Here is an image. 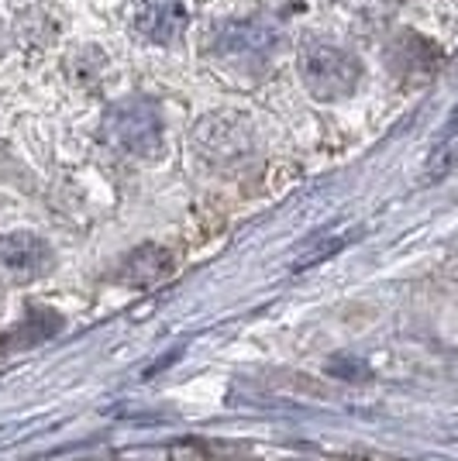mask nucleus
<instances>
[{
	"mask_svg": "<svg viewBox=\"0 0 458 461\" xmlns=\"http://www.w3.org/2000/svg\"><path fill=\"white\" fill-rule=\"evenodd\" d=\"M104 138L117 152L134 155V158H152L162 149V121H159L152 104L124 100V104L111 107L104 117Z\"/></svg>",
	"mask_w": 458,
	"mask_h": 461,
	"instance_id": "nucleus-1",
	"label": "nucleus"
},
{
	"mask_svg": "<svg viewBox=\"0 0 458 461\" xmlns=\"http://www.w3.org/2000/svg\"><path fill=\"white\" fill-rule=\"evenodd\" d=\"M300 77H304V86L310 90V96H317V100H342V96L355 94L362 69H359L355 56H348L344 49L310 45L300 56Z\"/></svg>",
	"mask_w": 458,
	"mask_h": 461,
	"instance_id": "nucleus-2",
	"label": "nucleus"
},
{
	"mask_svg": "<svg viewBox=\"0 0 458 461\" xmlns=\"http://www.w3.org/2000/svg\"><path fill=\"white\" fill-rule=\"evenodd\" d=\"M272 49H276V28L269 21H234L214 35V59H221L224 66H242V69L266 66Z\"/></svg>",
	"mask_w": 458,
	"mask_h": 461,
	"instance_id": "nucleus-3",
	"label": "nucleus"
},
{
	"mask_svg": "<svg viewBox=\"0 0 458 461\" xmlns=\"http://www.w3.org/2000/svg\"><path fill=\"white\" fill-rule=\"evenodd\" d=\"M187 24V0H132V28L145 41L166 45Z\"/></svg>",
	"mask_w": 458,
	"mask_h": 461,
	"instance_id": "nucleus-4",
	"label": "nucleus"
},
{
	"mask_svg": "<svg viewBox=\"0 0 458 461\" xmlns=\"http://www.w3.org/2000/svg\"><path fill=\"white\" fill-rule=\"evenodd\" d=\"M0 266L14 276L32 279L52 266V249L32 230H14V234L0 238Z\"/></svg>",
	"mask_w": 458,
	"mask_h": 461,
	"instance_id": "nucleus-5",
	"label": "nucleus"
},
{
	"mask_svg": "<svg viewBox=\"0 0 458 461\" xmlns=\"http://www.w3.org/2000/svg\"><path fill=\"white\" fill-rule=\"evenodd\" d=\"M197 141L200 149H207L210 155H238L249 145V128L242 117L231 114H210L200 128H197Z\"/></svg>",
	"mask_w": 458,
	"mask_h": 461,
	"instance_id": "nucleus-6",
	"label": "nucleus"
},
{
	"mask_svg": "<svg viewBox=\"0 0 458 461\" xmlns=\"http://www.w3.org/2000/svg\"><path fill=\"white\" fill-rule=\"evenodd\" d=\"M59 327H62V321H59L52 310H32V313H24V321L11 334H4V348L41 345V341H49L56 334Z\"/></svg>",
	"mask_w": 458,
	"mask_h": 461,
	"instance_id": "nucleus-7",
	"label": "nucleus"
},
{
	"mask_svg": "<svg viewBox=\"0 0 458 461\" xmlns=\"http://www.w3.org/2000/svg\"><path fill=\"white\" fill-rule=\"evenodd\" d=\"M327 372H331V375H338V379H369L365 362H355V358H331Z\"/></svg>",
	"mask_w": 458,
	"mask_h": 461,
	"instance_id": "nucleus-8",
	"label": "nucleus"
}]
</instances>
